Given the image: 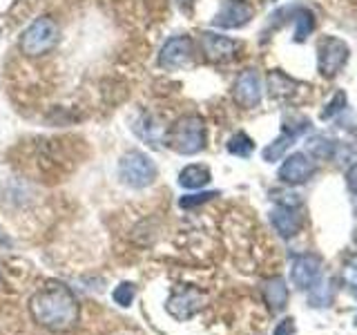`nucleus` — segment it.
<instances>
[{"mask_svg": "<svg viewBox=\"0 0 357 335\" xmlns=\"http://www.w3.org/2000/svg\"><path fill=\"white\" fill-rule=\"evenodd\" d=\"M346 181H349L351 193L357 195V163H353V165L349 168V172H346Z\"/></svg>", "mask_w": 357, "mask_h": 335, "instance_id": "obj_26", "label": "nucleus"}, {"mask_svg": "<svg viewBox=\"0 0 357 335\" xmlns=\"http://www.w3.org/2000/svg\"><path fill=\"white\" fill-rule=\"evenodd\" d=\"M293 333H295V322L290 318L282 320L279 322V327L275 329V335H293Z\"/></svg>", "mask_w": 357, "mask_h": 335, "instance_id": "obj_25", "label": "nucleus"}, {"mask_svg": "<svg viewBox=\"0 0 357 335\" xmlns=\"http://www.w3.org/2000/svg\"><path fill=\"white\" fill-rule=\"evenodd\" d=\"M351 56L349 45L337 36H326L317 47V70L321 76L333 78L346 65Z\"/></svg>", "mask_w": 357, "mask_h": 335, "instance_id": "obj_5", "label": "nucleus"}, {"mask_svg": "<svg viewBox=\"0 0 357 335\" xmlns=\"http://www.w3.org/2000/svg\"><path fill=\"white\" fill-rule=\"evenodd\" d=\"M29 313L38 327L52 333H67L76 329L78 318H81V304L70 286L47 284L29 299Z\"/></svg>", "mask_w": 357, "mask_h": 335, "instance_id": "obj_1", "label": "nucleus"}, {"mask_svg": "<svg viewBox=\"0 0 357 335\" xmlns=\"http://www.w3.org/2000/svg\"><path fill=\"white\" fill-rule=\"evenodd\" d=\"M201 50H204L208 61L223 63L237 56V52L241 50V43L232 40L228 36H221V34H215V31H204L201 34Z\"/></svg>", "mask_w": 357, "mask_h": 335, "instance_id": "obj_8", "label": "nucleus"}, {"mask_svg": "<svg viewBox=\"0 0 357 335\" xmlns=\"http://www.w3.org/2000/svg\"><path fill=\"white\" fill-rule=\"evenodd\" d=\"M321 277V262L319 257L304 253L297 255L293 260V268H290V279L299 290H308L312 288Z\"/></svg>", "mask_w": 357, "mask_h": 335, "instance_id": "obj_9", "label": "nucleus"}, {"mask_svg": "<svg viewBox=\"0 0 357 335\" xmlns=\"http://www.w3.org/2000/svg\"><path fill=\"white\" fill-rule=\"evenodd\" d=\"M134 297H137V286H134L132 282H121L114 290H112V299H114L116 304L123 308H128L134 302Z\"/></svg>", "mask_w": 357, "mask_h": 335, "instance_id": "obj_20", "label": "nucleus"}, {"mask_svg": "<svg viewBox=\"0 0 357 335\" xmlns=\"http://www.w3.org/2000/svg\"><path fill=\"white\" fill-rule=\"evenodd\" d=\"M232 96L245 110H252L261 103V81L255 70H245L237 76L232 85Z\"/></svg>", "mask_w": 357, "mask_h": 335, "instance_id": "obj_11", "label": "nucleus"}, {"mask_svg": "<svg viewBox=\"0 0 357 335\" xmlns=\"http://www.w3.org/2000/svg\"><path fill=\"white\" fill-rule=\"evenodd\" d=\"M261 293H264V299H266L268 308H271L273 313L286 308V304H288V288H286V284H284V279H282V277H271V279H266V282H264V288H261Z\"/></svg>", "mask_w": 357, "mask_h": 335, "instance_id": "obj_15", "label": "nucleus"}, {"mask_svg": "<svg viewBox=\"0 0 357 335\" xmlns=\"http://www.w3.org/2000/svg\"><path fill=\"white\" fill-rule=\"evenodd\" d=\"M312 29H315V16H312V11H308L304 7L297 9L295 11V40L304 43L310 36Z\"/></svg>", "mask_w": 357, "mask_h": 335, "instance_id": "obj_18", "label": "nucleus"}, {"mask_svg": "<svg viewBox=\"0 0 357 335\" xmlns=\"http://www.w3.org/2000/svg\"><path fill=\"white\" fill-rule=\"evenodd\" d=\"M215 197H219V193H199V195H185V197L178 199V206H181V208H195V206H199V204H206V201L215 199Z\"/></svg>", "mask_w": 357, "mask_h": 335, "instance_id": "obj_24", "label": "nucleus"}, {"mask_svg": "<svg viewBox=\"0 0 357 335\" xmlns=\"http://www.w3.org/2000/svg\"><path fill=\"white\" fill-rule=\"evenodd\" d=\"M204 306V295L197 288H183L167 299V313L176 320H188Z\"/></svg>", "mask_w": 357, "mask_h": 335, "instance_id": "obj_12", "label": "nucleus"}, {"mask_svg": "<svg viewBox=\"0 0 357 335\" xmlns=\"http://www.w3.org/2000/svg\"><path fill=\"white\" fill-rule=\"evenodd\" d=\"M312 174H315V161L306 152L290 154L282 163V168H279V181H284L288 186L306 184Z\"/></svg>", "mask_w": 357, "mask_h": 335, "instance_id": "obj_10", "label": "nucleus"}, {"mask_svg": "<svg viewBox=\"0 0 357 335\" xmlns=\"http://www.w3.org/2000/svg\"><path fill=\"white\" fill-rule=\"evenodd\" d=\"M156 174H159V170H156V163L150 159L148 154L141 152V150H130L121 156L119 161V179L126 186L130 188H148L154 184Z\"/></svg>", "mask_w": 357, "mask_h": 335, "instance_id": "obj_4", "label": "nucleus"}, {"mask_svg": "<svg viewBox=\"0 0 357 335\" xmlns=\"http://www.w3.org/2000/svg\"><path fill=\"white\" fill-rule=\"evenodd\" d=\"M206 123L197 114H183L176 119L165 134V145L176 154L192 156L206 148Z\"/></svg>", "mask_w": 357, "mask_h": 335, "instance_id": "obj_2", "label": "nucleus"}, {"mask_svg": "<svg viewBox=\"0 0 357 335\" xmlns=\"http://www.w3.org/2000/svg\"><path fill=\"white\" fill-rule=\"evenodd\" d=\"M346 107V94L344 92H337L335 94L331 100H328V105H326V110L321 112V119H331V117H335V114H340V112Z\"/></svg>", "mask_w": 357, "mask_h": 335, "instance_id": "obj_23", "label": "nucleus"}, {"mask_svg": "<svg viewBox=\"0 0 357 335\" xmlns=\"http://www.w3.org/2000/svg\"><path fill=\"white\" fill-rule=\"evenodd\" d=\"M252 150H255V141L243 132L232 134L230 141H228V152L234 156H250Z\"/></svg>", "mask_w": 357, "mask_h": 335, "instance_id": "obj_19", "label": "nucleus"}, {"mask_svg": "<svg viewBox=\"0 0 357 335\" xmlns=\"http://www.w3.org/2000/svg\"><path fill=\"white\" fill-rule=\"evenodd\" d=\"M59 38H61L59 22H56L52 16H40L22 31L20 52L29 56V59H38V56H45L47 52H52L56 45H59Z\"/></svg>", "mask_w": 357, "mask_h": 335, "instance_id": "obj_3", "label": "nucleus"}, {"mask_svg": "<svg viewBox=\"0 0 357 335\" xmlns=\"http://www.w3.org/2000/svg\"><path fill=\"white\" fill-rule=\"evenodd\" d=\"M342 282L349 288V293L353 297H357V257H351L349 262L342 268Z\"/></svg>", "mask_w": 357, "mask_h": 335, "instance_id": "obj_21", "label": "nucleus"}, {"mask_svg": "<svg viewBox=\"0 0 357 335\" xmlns=\"http://www.w3.org/2000/svg\"><path fill=\"white\" fill-rule=\"evenodd\" d=\"M0 284H3V268H0Z\"/></svg>", "mask_w": 357, "mask_h": 335, "instance_id": "obj_27", "label": "nucleus"}, {"mask_svg": "<svg viewBox=\"0 0 357 335\" xmlns=\"http://www.w3.org/2000/svg\"><path fill=\"white\" fill-rule=\"evenodd\" d=\"M268 89H271L273 98H286L297 92V81H293V78L286 76L284 72L273 70V72H268Z\"/></svg>", "mask_w": 357, "mask_h": 335, "instance_id": "obj_17", "label": "nucleus"}, {"mask_svg": "<svg viewBox=\"0 0 357 335\" xmlns=\"http://www.w3.org/2000/svg\"><path fill=\"white\" fill-rule=\"evenodd\" d=\"M308 126L310 123L306 121V119H301V123L297 126H290V123H286L284 126V134L282 137H277L271 145H266L264 148V159L268 161V163H275V161H279V156H284V152L290 148V145H293V141H297L301 134H304L306 130H308Z\"/></svg>", "mask_w": 357, "mask_h": 335, "instance_id": "obj_13", "label": "nucleus"}, {"mask_svg": "<svg viewBox=\"0 0 357 335\" xmlns=\"http://www.w3.org/2000/svg\"><path fill=\"white\" fill-rule=\"evenodd\" d=\"M271 223L284 239H290L299 230V215L290 206L282 204L271 210Z\"/></svg>", "mask_w": 357, "mask_h": 335, "instance_id": "obj_14", "label": "nucleus"}, {"mask_svg": "<svg viewBox=\"0 0 357 335\" xmlns=\"http://www.w3.org/2000/svg\"><path fill=\"white\" fill-rule=\"evenodd\" d=\"M210 168L208 165H201V163H192V165H185L181 172H178V186L185 188V190H199L210 184Z\"/></svg>", "mask_w": 357, "mask_h": 335, "instance_id": "obj_16", "label": "nucleus"}, {"mask_svg": "<svg viewBox=\"0 0 357 335\" xmlns=\"http://www.w3.org/2000/svg\"><path fill=\"white\" fill-rule=\"evenodd\" d=\"M308 150L317 156V159H331L333 156V150H335V145L331 141H326L324 137H315V139H310L308 141Z\"/></svg>", "mask_w": 357, "mask_h": 335, "instance_id": "obj_22", "label": "nucleus"}, {"mask_svg": "<svg viewBox=\"0 0 357 335\" xmlns=\"http://www.w3.org/2000/svg\"><path fill=\"white\" fill-rule=\"evenodd\" d=\"M195 56V43L190 36H172L163 43V47L159 52V63L161 70H167V72H174V70H181L185 67L190 61H192Z\"/></svg>", "mask_w": 357, "mask_h": 335, "instance_id": "obj_6", "label": "nucleus"}, {"mask_svg": "<svg viewBox=\"0 0 357 335\" xmlns=\"http://www.w3.org/2000/svg\"><path fill=\"white\" fill-rule=\"evenodd\" d=\"M252 16L255 9L248 0H223L215 18H212V25L219 29H239L248 25Z\"/></svg>", "mask_w": 357, "mask_h": 335, "instance_id": "obj_7", "label": "nucleus"}]
</instances>
